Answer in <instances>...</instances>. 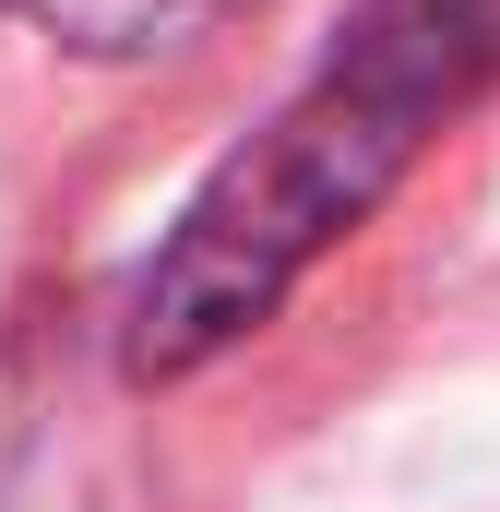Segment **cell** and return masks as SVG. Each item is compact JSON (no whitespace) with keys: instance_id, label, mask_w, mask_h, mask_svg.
I'll list each match as a JSON object with an SVG mask.
<instances>
[{"instance_id":"obj_1","label":"cell","mask_w":500,"mask_h":512,"mask_svg":"<svg viewBox=\"0 0 500 512\" xmlns=\"http://www.w3.org/2000/svg\"><path fill=\"white\" fill-rule=\"evenodd\" d=\"M489 48H500L489 0H381L346 36V60L203 179V203L179 215V239L155 251L143 298H131V370L167 382V370H203L215 346H239L405 179V155L441 131V108L489 72Z\"/></svg>"},{"instance_id":"obj_2","label":"cell","mask_w":500,"mask_h":512,"mask_svg":"<svg viewBox=\"0 0 500 512\" xmlns=\"http://www.w3.org/2000/svg\"><path fill=\"white\" fill-rule=\"evenodd\" d=\"M0 12H24V24H48L72 48H167L203 12H227V0H0Z\"/></svg>"}]
</instances>
